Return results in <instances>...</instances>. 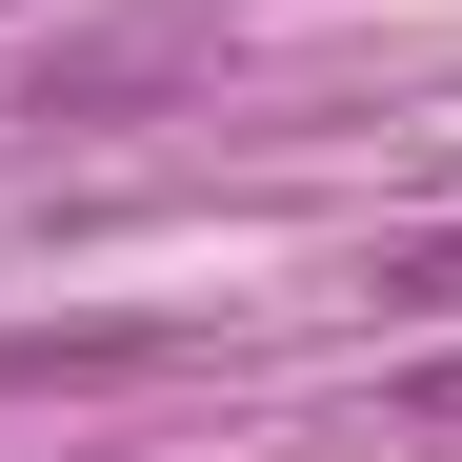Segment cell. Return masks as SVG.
<instances>
[{"label":"cell","mask_w":462,"mask_h":462,"mask_svg":"<svg viewBox=\"0 0 462 462\" xmlns=\"http://www.w3.org/2000/svg\"><path fill=\"white\" fill-rule=\"evenodd\" d=\"M162 81H181V41H81V60H41V121H121Z\"/></svg>","instance_id":"2"},{"label":"cell","mask_w":462,"mask_h":462,"mask_svg":"<svg viewBox=\"0 0 462 462\" xmlns=\"http://www.w3.org/2000/svg\"><path fill=\"white\" fill-rule=\"evenodd\" d=\"M382 322H462V242H402V262H382Z\"/></svg>","instance_id":"3"},{"label":"cell","mask_w":462,"mask_h":462,"mask_svg":"<svg viewBox=\"0 0 462 462\" xmlns=\"http://www.w3.org/2000/svg\"><path fill=\"white\" fill-rule=\"evenodd\" d=\"M181 382V322H0V402H121Z\"/></svg>","instance_id":"1"},{"label":"cell","mask_w":462,"mask_h":462,"mask_svg":"<svg viewBox=\"0 0 462 462\" xmlns=\"http://www.w3.org/2000/svg\"><path fill=\"white\" fill-rule=\"evenodd\" d=\"M402 402H422V422H462V362H422V382H402Z\"/></svg>","instance_id":"4"}]
</instances>
